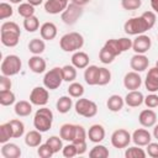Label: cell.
Wrapping results in <instances>:
<instances>
[{"instance_id": "e575fe53", "label": "cell", "mask_w": 158, "mask_h": 158, "mask_svg": "<svg viewBox=\"0 0 158 158\" xmlns=\"http://www.w3.org/2000/svg\"><path fill=\"white\" fill-rule=\"evenodd\" d=\"M15 102H16V96L14 91H11V89L0 91V104L2 106H10V105H14Z\"/></svg>"}, {"instance_id": "8992f818", "label": "cell", "mask_w": 158, "mask_h": 158, "mask_svg": "<svg viewBox=\"0 0 158 158\" xmlns=\"http://www.w3.org/2000/svg\"><path fill=\"white\" fill-rule=\"evenodd\" d=\"M63 81L64 80H63L62 68H59V67H54V68L49 69L48 72H46V74L43 77V85L49 90L58 89Z\"/></svg>"}, {"instance_id": "30bf717a", "label": "cell", "mask_w": 158, "mask_h": 158, "mask_svg": "<svg viewBox=\"0 0 158 158\" xmlns=\"http://www.w3.org/2000/svg\"><path fill=\"white\" fill-rule=\"evenodd\" d=\"M152 41L151 37L147 35H138L133 41H132V49L135 53L138 54H144L151 49Z\"/></svg>"}, {"instance_id": "3957f363", "label": "cell", "mask_w": 158, "mask_h": 158, "mask_svg": "<svg viewBox=\"0 0 158 158\" xmlns=\"http://www.w3.org/2000/svg\"><path fill=\"white\" fill-rule=\"evenodd\" d=\"M151 30L143 16H137V17H131L123 23V31L128 36H138L143 35L146 31Z\"/></svg>"}, {"instance_id": "ab89813d", "label": "cell", "mask_w": 158, "mask_h": 158, "mask_svg": "<svg viewBox=\"0 0 158 158\" xmlns=\"http://www.w3.org/2000/svg\"><path fill=\"white\" fill-rule=\"evenodd\" d=\"M46 143L52 148V151L54 153H58L59 151L63 149V142H62V137L59 136H51L49 138H47Z\"/></svg>"}, {"instance_id": "603a6c76", "label": "cell", "mask_w": 158, "mask_h": 158, "mask_svg": "<svg viewBox=\"0 0 158 158\" xmlns=\"http://www.w3.org/2000/svg\"><path fill=\"white\" fill-rule=\"evenodd\" d=\"M89 56L83 51H77L72 56V64L77 69H85L89 65Z\"/></svg>"}, {"instance_id": "7402d4cb", "label": "cell", "mask_w": 158, "mask_h": 158, "mask_svg": "<svg viewBox=\"0 0 158 158\" xmlns=\"http://www.w3.org/2000/svg\"><path fill=\"white\" fill-rule=\"evenodd\" d=\"M40 33L44 41H52L57 36V26L53 22H44L40 27Z\"/></svg>"}, {"instance_id": "f35d334b", "label": "cell", "mask_w": 158, "mask_h": 158, "mask_svg": "<svg viewBox=\"0 0 158 158\" xmlns=\"http://www.w3.org/2000/svg\"><path fill=\"white\" fill-rule=\"evenodd\" d=\"M17 12H19V15L22 16L23 19L30 17V16H33V15H35V6L31 5L30 2H21V4H19Z\"/></svg>"}, {"instance_id": "7dc6e473", "label": "cell", "mask_w": 158, "mask_h": 158, "mask_svg": "<svg viewBox=\"0 0 158 158\" xmlns=\"http://www.w3.org/2000/svg\"><path fill=\"white\" fill-rule=\"evenodd\" d=\"M142 5V0H121V6L125 10H137Z\"/></svg>"}, {"instance_id": "680465c9", "label": "cell", "mask_w": 158, "mask_h": 158, "mask_svg": "<svg viewBox=\"0 0 158 158\" xmlns=\"http://www.w3.org/2000/svg\"><path fill=\"white\" fill-rule=\"evenodd\" d=\"M91 0H72V2L77 4V5H80V6H84L86 4H89Z\"/></svg>"}, {"instance_id": "bcb514c9", "label": "cell", "mask_w": 158, "mask_h": 158, "mask_svg": "<svg viewBox=\"0 0 158 158\" xmlns=\"http://www.w3.org/2000/svg\"><path fill=\"white\" fill-rule=\"evenodd\" d=\"M37 154L41 157V158H51L53 154H54V152L52 151V148L47 144V143H41L40 146H38V148H37Z\"/></svg>"}, {"instance_id": "2e32d148", "label": "cell", "mask_w": 158, "mask_h": 158, "mask_svg": "<svg viewBox=\"0 0 158 158\" xmlns=\"http://www.w3.org/2000/svg\"><path fill=\"white\" fill-rule=\"evenodd\" d=\"M144 102V95L139 90H130L125 96V104L130 107H138Z\"/></svg>"}, {"instance_id": "f907efd6", "label": "cell", "mask_w": 158, "mask_h": 158, "mask_svg": "<svg viewBox=\"0 0 158 158\" xmlns=\"http://www.w3.org/2000/svg\"><path fill=\"white\" fill-rule=\"evenodd\" d=\"M117 42H118V46H120V49H121L122 53L132 48V40L128 38V37H121V38H117Z\"/></svg>"}, {"instance_id": "03108f58", "label": "cell", "mask_w": 158, "mask_h": 158, "mask_svg": "<svg viewBox=\"0 0 158 158\" xmlns=\"http://www.w3.org/2000/svg\"><path fill=\"white\" fill-rule=\"evenodd\" d=\"M157 40H158V36H157Z\"/></svg>"}, {"instance_id": "5b68a950", "label": "cell", "mask_w": 158, "mask_h": 158, "mask_svg": "<svg viewBox=\"0 0 158 158\" xmlns=\"http://www.w3.org/2000/svg\"><path fill=\"white\" fill-rule=\"evenodd\" d=\"M74 109L79 116H83L86 118L94 117L98 114V105L93 100H89L85 98H79L74 104Z\"/></svg>"}, {"instance_id": "e7e4bbea", "label": "cell", "mask_w": 158, "mask_h": 158, "mask_svg": "<svg viewBox=\"0 0 158 158\" xmlns=\"http://www.w3.org/2000/svg\"><path fill=\"white\" fill-rule=\"evenodd\" d=\"M156 67H157V68H158V60H157V62H156Z\"/></svg>"}, {"instance_id": "7bdbcfd3", "label": "cell", "mask_w": 158, "mask_h": 158, "mask_svg": "<svg viewBox=\"0 0 158 158\" xmlns=\"http://www.w3.org/2000/svg\"><path fill=\"white\" fill-rule=\"evenodd\" d=\"M110 81H111V72L105 67H100V74H99L98 85L104 86V85L109 84Z\"/></svg>"}, {"instance_id": "681fc988", "label": "cell", "mask_w": 158, "mask_h": 158, "mask_svg": "<svg viewBox=\"0 0 158 158\" xmlns=\"http://www.w3.org/2000/svg\"><path fill=\"white\" fill-rule=\"evenodd\" d=\"M144 104L149 109H154L158 106V95L154 94V93H151L148 94L147 96H144Z\"/></svg>"}, {"instance_id": "ffe728a7", "label": "cell", "mask_w": 158, "mask_h": 158, "mask_svg": "<svg viewBox=\"0 0 158 158\" xmlns=\"http://www.w3.org/2000/svg\"><path fill=\"white\" fill-rule=\"evenodd\" d=\"M27 64H28L30 70H31V72H33V73H36V74L44 73L46 67H47L46 60H44L41 56H36V54H33L32 57H30V59H28V63H27Z\"/></svg>"}, {"instance_id": "f6af8a7d", "label": "cell", "mask_w": 158, "mask_h": 158, "mask_svg": "<svg viewBox=\"0 0 158 158\" xmlns=\"http://www.w3.org/2000/svg\"><path fill=\"white\" fill-rule=\"evenodd\" d=\"M14 14V9L9 2H1L0 4V20H5L7 17H11Z\"/></svg>"}, {"instance_id": "f5cc1de1", "label": "cell", "mask_w": 158, "mask_h": 158, "mask_svg": "<svg viewBox=\"0 0 158 158\" xmlns=\"http://www.w3.org/2000/svg\"><path fill=\"white\" fill-rule=\"evenodd\" d=\"M147 154L152 158H158V142H149L147 146Z\"/></svg>"}, {"instance_id": "db71d44e", "label": "cell", "mask_w": 158, "mask_h": 158, "mask_svg": "<svg viewBox=\"0 0 158 158\" xmlns=\"http://www.w3.org/2000/svg\"><path fill=\"white\" fill-rule=\"evenodd\" d=\"M142 16L146 20V22L148 23L149 28H152L154 26V23H156V12L154 11H144L142 14Z\"/></svg>"}, {"instance_id": "d6986e66", "label": "cell", "mask_w": 158, "mask_h": 158, "mask_svg": "<svg viewBox=\"0 0 158 158\" xmlns=\"http://www.w3.org/2000/svg\"><path fill=\"white\" fill-rule=\"evenodd\" d=\"M43 6L47 14L57 15V14H62L65 10V7L68 6V2H64L60 0H47Z\"/></svg>"}, {"instance_id": "f546056e", "label": "cell", "mask_w": 158, "mask_h": 158, "mask_svg": "<svg viewBox=\"0 0 158 158\" xmlns=\"http://www.w3.org/2000/svg\"><path fill=\"white\" fill-rule=\"evenodd\" d=\"M44 49H46V43L43 38H32L28 43V51L32 54L40 56L44 52Z\"/></svg>"}, {"instance_id": "8d00e7d4", "label": "cell", "mask_w": 158, "mask_h": 158, "mask_svg": "<svg viewBox=\"0 0 158 158\" xmlns=\"http://www.w3.org/2000/svg\"><path fill=\"white\" fill-rule=\"evenodd\" d=\"M23 28L27 32H36L40 28V20L33 15L23 20Z\"/></svg>"}, {"instance_id": "6da1fadb", "label": "cell", "mask_w": 158, "mask_h": 158, "mask_svg": "<svg viewBox=\"0 0 158 158\" xmlns=\"http://www.w3.org/2000/svg\"><path fill=\"white\" fill-rule=\"evenodd\" d=\"M53 123V112L51 109L46 107V106H41V109H38L35 112L33 116V126L36 130H38L40 132H47Z\"/></svg>"}, {"instance_id": "91938a15", "label": "cell", "mask_w": 158, "mask_h": 158, "mask_svg": "<svg viewBox=\"0 0 158 158\" xmlns=\"http://www.w3.org/2000/svg\"><path fill=\"white\" fill-rule=\"evenodd\" d=\"M27 2H30L33 6H38V5H41L43 2V0H27Z\"/></svg>"}, {"instance_id": "7a4b0ae2", "label": "cell", "mask_w": 158, "mask_h": 158, "mask_svg": "<svg viewBox=\"0 0 158 158\" xmlns=\"http://www.w3.org/2000/svg\"><path fill=\"white\" fill-rule=\"evenodd\" d=\"M59 46L64 52H77L84 46V37L79 32L65 33L60 37Z\"/></svg>"}, {"instance_id": "ac0fdd59", "label": "cell", "mask_w": 158, "mask_h": 158, "mask_svg": "<svg viewBox=\"0 0 158 158\" xmlns=\"http://www.w3.org/2000/svg\"><path fill=\"white\" fill-rule=\"evenodd\" d=\"M88 138L93 143H100L105 138V128L102 125L95 123L88 130Z\"/></svg>"}, {"instance_id": "6125c7cd", "label": "cell", "mask_w": 158, "mask_h": 158, "mask_svg": "<svg viewBox=\"0 0 158 158\" xmlns=\"http://www.w3.org/2000/svg\"><path fill=\"white\" fill-rule=\"evenodd\" d=\"M11 4H21L22 2V0H9Z\"/></svg>"}, {"instance_id": "4dcf8cb0", "label": "cell", "mask_w": 158, "mask_h": 158, "mask_svg": "<svg viewBox=\"0 0 158 158\" xmlns=\"http://www.w3.org/2000/svg\"><path fill=\"white\" fill-rule=\"evenodd\" d=\"M62 74H63V80L67 83H72L77 79V68L73 64H67L62 67Z\"/></svg>"}, {"instance_id": "1f68e13d", "label": "cell", "mask_w": 158, "mask_h": 158, "mask_svg": "<svg viewBox=\"0 0 158 158\" xmlns=\"http://www.w3.org/2000/svg\"><path fill=\"white\" fill-rule=\"evenodd\" d=\"M10 138H14L12 136V127L10 122H5L0 125V143H6L10 141Z\"/></svg>"}, {"instance_id": "e0dca14e", "label": "cell", "mask_w": 158, "mask_h": 158, "mask_svg": "<svg viewBox=\"0 0 158 158\" xmlns=\"http://www.w3.org/2000/svg\"><path fill=\"white\" fill-rule=\"evenodd\" d=\"M21 33L14 31H0V40L1 43L6 47H16L19 44Z\"/></svg>"}, {"instance_id": "b9f144b4", "label": "cell", "mask_w": 158, "mask_h": 158, "mask_svg": "<svg viewBox=\"0 0 158 158\" xmlns=\"http://www.w3.org/2000/svg\"><path fill=\"white\" fill-rule=\"evenodd\" d=\"M115 58H116V57H115L106 47H102V48L100 49V52H99V59H100V62L104 63V64H110V63H112Z\"/></svg>"}, {"instance_id": "d4e9b609", "label": "cell", "mask_w": 158, "mask_h": 158, "mask_svg": "<svg viewBox=\"0 0 158 158\" xmlns=\"http://www.w3.org/2000/svg\"><path fill=\"white\" fill-rule=\"evenodd\" d=\"M14 111L20 117L30 116L31 112H32V102L31 101H26V100H20V101L15 102Z\"/></svg>"}, {"instance_id": "f1b7e54d", "label": "cell", "mask_w": 158, "mask_h": 158, "mask_svg": "<svg viewBox=\"0 0 158 158\" xmlns=\"http://www.w3.org/2000/svg\"><path fill=\"white\" fill-rule=\"evenodd\" d=\"M72 106H73V100H72V96H60L58 100H57V104H56V107H57V111L59 114H67L72 110Z\"/></svg>"}, {"instance_id": "ba28073f", "label": "cell", "mask_w": 158, "mask_h": 158, "mask_svg": "<svg viewBox=\"0 0 158 158\" xmlns=\"http://www.w3.org/2000/svg\"><path fill=\"white\" fill-rule=\"evenodd\" d=\"M131 141H132V135L125 128H118L114 131L111 135V144L112 147L118 148V149L127 148Z\"/></svg>"}, {"instance_id": "836d02e7", "label": "cell", "mask_w": 158, "mask_h": 158, "mask_svg": "<svg viewBox=\"0 0 158 158\" xmlns=\"http://www.w3.org/2000/svg\"><path fill=\"white\" fill-rule=\"evenodd\" d=\"M109 154V149L102 144H96L89 151L90 158H107Z\"/></svg>"}, {"instance_id": "6f0895ef", "label": "cell", "mask_w": 158, "mask_h": 158, "mask_svg": "<svg viewBox=\"0 0 158 158\" xmlns=\"http://www.w3.org/2000/svg\"><path fill=\"white\" fill-rule=\"evenodd\" d=\"M149 2H151L152 10H153L156 14H158V0H149Z\"/></svg>"}, {"instance_id": "52a82bcc", "label": "cell", "mask_w": 158, "mask_h": 158, "mask_svg": "<svg viewBox=\"0 0 158 158\" xmlns=\"http://www.w3.org/2000/svg\"><path fill=\"white\" fill-rule=\"evenodd\" d=\"M81 15H83V6L77 5L74 2H70L65 7V10L60 14V17H62V21L65 25L72 26L80 19Z\"/></svg>"}, {"instance_id": "c3c4849f", "label": "cell", "mask_w": 158, "mask_h": 158, "mask_svg": "<svg viewBox=\"0 0 158 158\" xmlns=\"http://www.w3.org/2000/svg\"><path fill=\"white\" fill-rule=\"evenodd\" d=\"M62 153H63V156H64L65 158H73V157L78 156L77 146H75L73 142H70V143H68L67 146H64V147H63Z\"/></svg>"}, {"instance_id": "cb8c5ba5", "label": "cell", "mask_w": 158, "mask_h": 158, "mask_svg": "<svg viewBox=\"0 0 158 158\" xmlns=\"http://www.w3.org/2000/svg\"><path fill=\"white\" fill-rule=\"evenodd\" d=\"M1 156L4 158H20L21 157V149L16 143H2L1 147Z\"/></svg>"}, {"instance_id": "83f0119b", "label": "cell", "mask_w": 158, "mask_h": 158, "mask_svg": "<svg viewBox=\"0 0 158 158\" xmlns=\"http://www.w3.org/2000/svg\"><path fill=\"white\" fill-rule=\"evenodd\" d=\"M75 135V125L73 123H64L59 128V136L62 137L63 141L73 142Z\"/></svg>"}, {"instance_id": "11a10c76", "label": "cell", "mask_w": 158, "mask_h": 158, "mask_svg": "<svg viewBox=\"0 0 158 158\" xmlns=\"http://www.w3.org/2000/svg\"><path fill=\"white\" fill-rule=\"evenodd\" d=\"M11 85H12V83H11L10 77L1 74V77H0V91H2V90H10L11 89Z\"/></svg>"}, {"instance_id": "be15d7a7", "label": "cell", "mask_w": 158, "mask_h": 158, "mask_svg": "<svg viewBox=\"0 0 158 158\" xmlns=\"http://www.w3.org/2000/svg\"><path fill=\"white\" fill-rule=\"evenodd\" d=\"M60 1H64V2H68L69 4V0H60Z\"/></svg>"}, {"instance_id": "ee69618b", "label": "cell", "mask_w": 158, "mask_h": 158, "mask_svg": "<svg viewBox=\"0 0 158 158\" xmlns=\"http://www.w3.org/2000/svg\"><path fill=\"white\" fill-rule=\"evenodd\" d=\"M88 137V132L85 131V128L81 125H75V135H74V139L73 143H78V142H85Z\"/></svg>"}, {"instance_id": "4316f807", "label": "cell", "mask_w": 158, "mask_h": 158, "mask_svg": "<svg viewBox=\"0 0 158 158\" xmlns=\"http://www.w3.org/2000/svg\"><path fill=\"white\" fill-rule=\"evenodd\" d=\"M123 105H125V99H123L122 96L117 95V94H114V95L109 96V99H107V101H106L107 109H109L110 111H112V112H118V111H121L122 107H123Z\"/></svg>"}, {"instance_id": "7c38bea8", "label": "cell", "mask_w": 158, "mask_h": 158, "mask_svg": "<svg viewBox=\"0 0 158 158\" xmlns=\"http://www.w3.org/2000/svg\"><path fill=\"white\" fill-rule=\"evenodd\" d=\"M141 84H142V78L137 72L132 70V72H128V73L125 74L123 85H125L126 89H128V90H138Z\"/></svg>"}, {"instance_id": "9a60e30c", "label": "cell", "mask_w": 158, "mask_h": 158, "mask_svg": "<svg viewBox=\"0 0 158 158\" xmlns=\"http://www.w3.org/2000/svg\"><path fill=\"white\" fill-rule=\"evenodd\" d=\"M138 122L143 127H153L157 122V114L152 109H144L138 115Z\"/></svg>"}, {"instance_id": "484cf974", "label": "cell", "mask_w": 158, "mask_h": 158, "mask_svg": "<svg viewBox=\"0 0 158 158\" xmlns=\"http://www.w3.org/2000/svg\"><path fill=\"white\" fill-rule=\"evenodd\" d=\"M42 132H40L38 130H32V131H28L26 135H25V144L27 147H31V148H35V147H38L41 143H42Z\"/></svg>"}, {"instance_id": "816d5d0a", "label": "cell", "mask_w": 158, "mask_h": 158, "mask_svg": "<svg viewBox=\"0 0 158 158\" xmlns=\"http://www.w3.org/2000/svg\"><path fill=\"white\" fill-rule=\"evenodd\" d=\"M0 31H14V32H19L21 33V30H20V26L14 22V21H6L1 25V28Z\"/></svg>"}, {"instance_id": "94428289", "label": "cell", "mask_w": 158, "mask_h": 158, "mask_svg": "<svg viewBox=\"0 0 158 158\" xmlns=\"http://www.w3.org/2000/svg\"><path fill=\"white\" fill-rule=\"evenodd\" d=\"M153 127H154V128H153V137H154L156 139H158V125H154Z\"/></svg>"}, {"instance_id": "5bb4252c", "label": "cell", "mask_w": 158, "mask_h": 158, "mask_svg": "<svg viewBox=\"0 0 158 158\" xmlns=\"http://www.w3.org/2000/svg\"><path fill=\"white\" fill-rule=\"evenodd\" d=\"M151 141H152V136L146 128H137L132 133V142L136 146L146 147Z\"/></svg>"}, {"instance_id": "4fadbf2b", "label": "cell", "mask_w": 158, "mask_h": 158, "mask_svg": "<svg viewBox=\"0 0 158 158\" xmlns=\"http://www.w3.org/2000/svg\"><path fill=\"white\" fill-rule=\"evenodd\" d=\"M144 86L149 93L158 91V68L156 65L148 69V73L144 79Z\"/></svg>"}, {"instance_id": "60d3db41", "label": "cell", "mask_w": 158, "mask_h": 158, "mask_svg": "<svg viewBox=\"0 0 158 158\" xmlns=\"http://www.w3.org/2000/svg\"><path fill=\"white\" fill-rule=\"evenodd\" d=\"M104 47H106L115 57L120 56L122 52L120 49V46H118V42H117V38H111V40H107L104 44Z\"/></svg>"}, {"instance_id": "277c9868", "label": "cell", "mask_w": 158, "mask_h": 158, "mask_svg": "<svg viewBox=\"0 0 158 158\" xmlns=\"http://www.w3.org/2000/svg\"><path fill=\"white\" fill-rule=\"evenodd\" d=\"M21 68H22V62H21L20 57L16 54H7L2 59L1 65H0L1 74L7 75V77H12V75L19 74Z\"/></svg>"}, {"instance_id": "9c48e42d", "label": "cell", "mask_w": 158, "mask_h": 158, "mask_svg": "<svg viewBox=\"0 0 158 158\" xmlns=\"http://www.w3.org/2000/svg\"><path fill=\"white\" fill-rule=\"evenodd\" d=\"M49 100V93L48 89L43 85V86H36L32 89L31 94H30V101L32 102V105L36 106H44Z\"/></svg>"}, {"instance_id": "d590c367", "label": "cell", "mask_w": 158, "mask_h": 158, "mask_svg": "<svg viewBox=\"0 0 158 158\" xmlns=\"http://www.w3.org/2000/svg\"><path fill=\"white\" fill-rule=\"evenodd\" d=\"M125 157L126 158H146L147 152L143 151V148H139V146H133V147H128L125 151Z\"/></svg>"}, {"instance_id": "44dd1931", "label": "cell", "mask_w": 158, "mask_h": 158, "mask_svg": "<svg viewBox=\"0 0 158 158\" xmlns=\"http://www.w3.org/2000/svg\"><path fill=\"white\" fill-rule=\"evenodd\" d=\"M100 74V67L98 65H88L84 70V80L88 85H98Z\"/></svg>"}, {"instance_id": "8fae6325", "label": "cell", "mask_w": 158, "mask_h": 158, "mask_svg": "<svg viewBox=\"0 0 158 158\" xmlns=\"http://www.w3.org/2000/svg\"><path fill=\"white\" fill-rule=\"evenodd\" d=\"M148 65H149V59H148L147 56L135 53V56L131 57L130 67H131L132 70H135L137 73H141V72H144L146 69H148Z\"/></svg>"}, {"instance_id": "d6a6232c", "label": "cell", "mask_w": 158, "mask_h": 158, "mask_svg": "<svg viewBox=\"0 0 158 158\" xmlns=\"http://www.w3.org/2000/svg\"><path fill=\"white\" fill-rule=\"evenodd\" d=\"M11 127H12V136L14 138H20L23 136L25 133V125L21 120L19 118H14V120H10L9 121Z\"/></svg>"}, {"instance_id": "74e56055", "label": "cell", "mask_w": 158, "mask_h": 158, "mask_svg": "<svg viewBox=\"0 0 158 158\" xmlns=\"http://www.w3.org/2000/svg\"><path fill=\"white\" fill-rule=\"evenodd\" d=\"M68 94L69 96L72 98H81L84 95V86L80 84V83H77V81H72L68 86Z\"/></svg>"}, {"instance_id": "9f6ffc18", "label": "cell", "mask_w": 158, "mask_h": 158, "mask_svg": "<svg viewBox=\"0 0 158 158\" xmlns=\"http://www.w3.org/2000/svg\"><path fill=\"white\" fill-rule=\"evenodd\" d=\"M74 144L77 146V151H78V154H79V156L84 154V153L86 152V149H88L86 141H85V142H78V143H74Z\"/></svg>"}]
</instances>
